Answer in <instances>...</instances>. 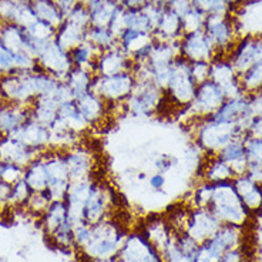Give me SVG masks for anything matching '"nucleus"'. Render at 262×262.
I'll use <instances>...</instances> for the list:
<instances>
[{
	"instance_id": "38",
	"label": "nucleus",
	"mask_w": 262,
	"mask_h": 262,
	"mask_svg": "<svg viewBox=\"0 0 262 262\" xmlns=\"http://www.w3.org/2000/svg\"><path fill=\"white\" fill-rule=\"evenodd\" d=\"M23 171L25 167H21L19 164L10 163V161H0V180L6 181L7 184L17 183L19 180L23 178Z\"/></svg>"
},
{
	"instance_id": "10",
	"label": "nucleus",
	"mask_w": 262,
	"mask_h": 262,
	"mask_svg": "<svg viewBox=\"0 0 262 262\" xmlns=\"http://www.w3.org/2000/svg\"><path fill=\"white\" fill-rule=\"evenodd\" d=\"M112 194L110 190L103 185V184L96 183L93 184L92 190L85 198L83 208H81V223L97 224L107 218L108 210L112 207Z\"/></svg>"
},
{
	"instance_id": "19",
	"label": "nucleus",
	"mask_w": 262,
	"mask_h": 262,
	"mask_svg": "<svg viewBox=\"0 0 262 262\" xmlns=\"http://www.w3.org/2000/svg\"><path fill=\"white\" fill-rule=\"evenodd\" d=\"M183 34L181 16L165 7V10L160 17V21L152 30L154 39L161 41H177L183 37Z\"/></svg>"
},
{
	"instance_id": "9",
	"label": "nucleus",
	"mask_w": 262,
	"mask_h": 262,
	"mask_svg": "<svg viewBox=\"0 0 262 262\" xmlns=\"http://www.w3.org/2000/svg\"><path fill=\"white\" fill-rule=\"evenodd\" d=\"M223 224L216 218L210 210L207 208H196L192 207V210L188 211L185 223H184V232L195 239L196 243L201 244L215 234L218 228Z\"/></svg>"
},
{
	"instance_id": "33",
	"label": "nucleus",
	"mask_w": 262,
	"mask_h": 262,
	"mask_svg": "<svg viewBox=\"0 0 262 262\" xmlns=\"http://www.w3.org/2000/svg\"><path fill=\"white\" fill-rule=\"evenodd\" d=\"M239 81L247 94H254L262 90V60L254 63L247 72L243 73L239 76Z\"/></svg>"
},
{
	"instance_id": "8",
	"label": "nucleus",
	"mask_w": 262,
	"mask_h": 262,
	"mask_svg": "<svg viewBox=\"0 0 262 262\" xmlns=\"http://www.w3.org/2000/svg\"><path fill=\"white\" fill-rule=\"evenodd\" d=\"M117 258L120 262H164L161 252L151 244L144 232L128 234Z\"/></svg>"
},
{
	"instance_id": "12",
	"label": "nucleus",
	"mask_w": 262,
	"mask_h": 262,
	"mask_svg": "<svg viewBox=\"0 0 262 262\" xmlns=\"http://www.w3.org/2000/svg\"><path fill=\"white\" fill-rule=\"evenodd\" d=\"M180 56L188 61H212L216 53L204 30L185 33L180 39Z\"/></svg>"
},
{
	"instance_id": "16",
	"label": "nucleus",
	"mask_w": 262,
	"mask_h": 262,
	"mask_svg": "<svg viewBox=\"0 0 262 262\" xmlns=\"http://www.w3.org/2000/svg\"><path fill=\"white\" fill-rule=\"evenodd\" d=\"M74 100H76V104L79 107L80 114L89 123L90 128L101 124L105 118L108 117V107L113 105L107 103L105 100H103L94 92L84 93Z\"/></svg>"
},
{
	"instance_id": "7",
	"label": "nucleus",
	"mask_w": 262,
	"mask_h": 262,
	"mask_svg": "<svg viewBox=\"0 0 262 262\" xmlns=\"http://www.w3.org/2000/svg\"><path fill=\"white\" fill-rule=\"evenodd\" d=\"M204 32L215 49V57H227L238 41V29L229 14H212L205 17Z\"/></svg>"
},
{
	"instance_id": "41",
	"label": "nucleus",
	"mask_w": 262,
	"mask_h": 262,
	"mask_svg": "<svg viewBox=\"0 0 262 262\" xmlns=\"http://www.w3.org/2000/svg\"><path fill=\"white\" fill-rule=\"evenodd\" d=\"M108 29H110V30L117 36V39H118V36L124 32L125 25H124V9H123V7H120L117 12H116L114 17H113L112 21H110V25H108Z\"/></svg>"
},
{
	"instance_id": "37",
	"label": "nucleus",
	"mask_w": 262,
	"mask_h": 262,
	"mask_svg": "<svg viewBox=\"0 0 262 262\" xmlns=\"http://www.w3.org/2000/svg\"><path fill=\"white\" fill-rule=\"evenodd\" d=\"M152 168L154 172H160V174H168L171 170H174L178 165V157L172 156L168 152H158L152 157Z\"/></svg>"
},
{
	"instance_id": "43",
	"label": "nucleus",
	"mask_w": 262,
	"mask_h": 262,
	"mask_svg": "<svg viewBox=\"0 0 262 262\" xmlns=\"http://www.w3.org/2000/svg\"><path fill=\"white\" fill-rule=\"evenodd\" d=\"M167 184V178L165 174H160V172H152L148 176V185L152 191L156 192H161Z\"/></svg>"
},
{
	"instance_id": "1",
	"label": "nucleus",
	"mask_w": 262,
	"mask_h": 262,
	"mask_svg": "<svg viewBox=\"0 0 262 262\" xmlns=\"http://www.w3.org/2000/svg\"><path fill=\"white\" fill-rule=\"evenodd\" d=\"M196 120L198 121L194 128V143L200 151L208 152L211 156H215L234 138L248 137L234 123H223L211 117Z\"/></svg>"
},
{
	"instance_id": "45",
	"label": "nucleus",
	"mask_w": 262,
	"mask_h": 262,
	"mask_svg": "<svg viewBox=\"0 0 262 262\" xmlns=\"http://www.w3.org/2000/svg\"><path fill=\"white\" fill-rule=\"evenodd\" d=\"M116 2L123 9H134V7H143L151 0H116Z\"/></svg>"
},
{
	"instance_id": "17",
	"label": "nucleus",
	"mask_w": 262,
	"mask_h": 262,
	"mask_svg": "<svg viewBox=\"0 0 262 262\" xmlns=\"http://www.w3.org/2000/svg\"><path fill=\"white\" fill-rule=\"evenodd\" d=\"M40 154L41 152L21 143L14 136L0 137V158L3 161H10V163L19 164L21 167H26L27 164Z\"/></svg>"
},
{
	"instance_id": "32",
	"label": "nucleus",
	"mask_w": 262,
	"mask_h": 262,
	"mask_svg": "<svg viewBox=\"0 0 262 262\" xmlns=\"http://www.w3.org/2000/svg\"><path fill=\"white\" fill-rule=\"evenodd\" d=\"M124 25L125 29H133L138 32L152 33L148 14L145 13L143 7H134V9H124Z\"/></svg>"
},
{
	"instance_id": "35",
	"label": "nucleus",
	"mask_w": 262,
	"mask_h": 262,
	"mask_svg": "<svg viewBox=\"0 0 262 262\" xmlns=\"http://www.w3.org/2000/svg\"><path fill=\"white\" fill-rule=\"evenodd\" d=\"M248 167H262V137L249 136L245 140Z\"/></svg>"
},
{
	"instance_id": "49",
	"label": "nucleus",
	"mask_w": 262,
	"mask_h": 262,
	"mask_svg": "<svg viewBox=\"0 0 262 262\" xmlns=\"http://www.w3.org/2000/svg\"><path fill=\"white\" fill-rule=\"evenodd\" d=\"M14 2H17V3H27L29 0H14Z\"/></svg>"
},
{
	"instance_id": "23",
	"label": "nucleus",
	"mask_w": 262,
	"mask_h": 262,
	"mask_svg": "<svg viewBox=\"0 0 262 262\" xmlns=\"http://www.w3.org/2000/svg\"><path fill=\"white\" fill-rule=\"evenodd\" d=\"M23 180L32 188L33 192H40V191L47 188V185H49V177H47L45 157L41 154L37 156L34 160H32L25 167Z\"/></svg>"
},
{
	"instance_id": "30",
	"label": "nucleus",
	"mask_w": 262,
	"mask_h": 262,
	"mask_svg": "<svg viewBox=\"0 0 262 262\" xmlns=\"http://www.w3.org/2000/svg\"><path fill=\"white\" fill-rule=\"evenodd\" d=\"M87 41H90L100 53L118 46L117 36L107 26L89 27V30H87Z\"/></svg>"
},
{
	"instance_id": "25",
	"label": "nucleus",
	"mask_w": 262,
	"mask_h": 262,
	"mask_svg": "<svg viewBox=\"0 0 262 262\" xmlns=\"http://www.w3.org/2000/svg\"><path fill=\"white\" fill-rule=\"evenodd\" d=\"M32 118L36 120L40 124L46 125L47 128L53 124V121L57 118V110H59V103L49 94V96H41L37 97L32 104Z\"/></svg>"
},
{
	"instance_id": "39",
	"label": "nucleus",
	"mask_w": 262,
	"mask_h": 262,
	"mask_svg": "<svg viewBox=\"0 0 262 262\" xmlns=\"http://www.w3.org/2000/svg\"><path fill=\"white\" fill-rule=\"evenodd\" d=\"M13 73H16L14 52L10 50L0 37V76L13 74Z\"/></svg>"
},
{
	"instance_id": "5",
	"label": "nucleus",
	"mask_w": 262,
	"mask_h": 262,
	"mask_svg": "<svg viewBox=\"0 0 262 262\" xmlns=\"http://www.w3.org/2000/svg\"><path fill=\"white\" fill-rule=\"evenodd\" d=\"M137 87V79L131 70L112 76H96L93 79L92 92L98 94L107 103L121 105Z\"/></svg>"
},
{
	"instance_id": "36",
	"label": "nucleus",
	"mask_w": 262,
	"mask_h": 262,
	"mask_svg": "<svg viewBox=\"0 0 262 262\" xmlns=\"http://www.w3.org/2000/svg\"><path fill=\"white\" fill-rule=\"evenodd\" d=\"M205 17L207 16L201 13L200 10H196L195 7H191L187 13L181 16V25H183L184 34L185 33H194L204 30Z\"/></svg>"
},
{
	"instance_id": "22",
	"label": "nucleus",
	"mask_w": 262,
	"mask_h": 262,
	"mask_svg": "<svg viewBox=\"0 0 262 262\" xmlns=\"http://www.w3.org/2000/svg\"><path fill=\"white\" fill-rule=\"evenodd\" d=\"M85 6L90 13L92 26H107L114 17L120 6L116 0H87Z\"/></svg>"
},
{
	"instance_id": "28",
	"label": "nucleus",
	"mask_w": 262,
	"mask_h": 262,
	"mask_svg": "<svg viewBox=\"0 0 262 262\" xmlns=\"http://www.w3.org/2000/svg\"><path fill=\"white\" fill-rule=\"evenodd\" d=\"M29 3L33 7L37 19L47 21L56 29L64 21L66 16L61 13L54 0H29Z\"/></svg>"
},
{
	"instance_id": "26",
	"label": "nucleus",
	"mask_w": 262,
	"mask_h": 262,
	"mask_svg": "<svg viewBox=\"0 0 262 262\" xmlns=\"http://www.w3.org/2000/svg\"><path fill=\"white\" fill-rule=\"evenodd\" d=\"M93 79H94V73L92 70L73 66V69L69 72L63 81L70 89L73 98H77L84 93L92 92Z\"/></svg>"
},
{
	"instance_id": "31",
	"label": "nucleus",
	"mask_w": 262,
	"mask_h": 262,
	"mask_svg": "<svg viewBox=\"0 0 262 262\" xmlns=\"http://www.w3.org/2000/svg\"><path fill=\"white\" fill-rule=\"evenodd\" d=\"M69 53H70V57H72L73 66L84 67V69H89L92 72L93 69H94L98 54H100L97 49L93 46L90 41H87V40L83 41V43H80L79 46L73 47Z\"/></svg>"
},
{
	"instance_id": "46",
	"label": "nucleus",
	"mask_w": 262,
	"mask_h": 262,
	"mask_svg": "<svg viewBox=\"0 0 262 262\" xmlns=\"http://www.w3.org/2000/svg\"><path fill=\"white\" fill-rule=\"evenodd\" d=\"M56 2V5L59 6V9L61 10V13L67 16V14L70 13V10H72L73 7L76 6V3L79 2V0H54Z\"/></svg>"
},
{
	"instance_id": "4",
	"label": "nucleus",
	"mask_w": 262,
	"mask_h": 262,
	"mask_svg": "<svg viewBox=\"0 0 262 262\" xmlns=\"http://www.w3.org/2000/svg\"><path fill=\"white\" fill-rule=\"evenodd\" d=\"M196 83L192 79L190 70V61L183 56H178L172 64V74L168 84L164 90L165 101H170L176 108L188 107L194 100Z\"/></svg>"
},
{
	"instance_id": "3",
	"label": "nucleus",
	"mask_w": 262,
	"mask_h": 262,
	"mask_svg": "<svg viewBox=\"0 0 262 262\" xmlns=\"http://www.w3.org/2000/svg\"><path fill=\"white\" fill-rule=\"evenodd\" d=\"M92 231V241L85 248L81 249L83 254L89 256L92 261L117 256L128 235L120 225L114 221H110L108 218L97 224H93Z\"/></svg>"
},
{
	"instance_id": "40",
	"label": "nucleus",
	"mask_w": 262,
	"mask_h": 262,
	"mask_svg": "<svg viewBox=\"0 0 262 262\" xmlns=\"http://www.w3.org/2000/svg\"><path fill=\"white\" fill-rule=\"evenodd\" d=\"M190 70L192 79L198 85L210 77V61H190Z\"/></svg>"
},
{
	"instance_id": "29",
	"label": "nucleus",
	"mask_w": 262,
	"mask_h": 262,
	"mask_svg": "<svg viewBox=\"0 0 262 262\" xmlns=\"http://www.w3.org/2000/svg\"><path fill=\"white\" fill-rule=\"evenodd\" d=\"M203 177L207 183H223L234 180L235 176L228 164L220 160L216 156H212L210 163L204 165Z\"/></svg>"
},
{
	"instance_id": "20",
	"label": "nucleus",
	"mask_w": 262,
	"mask_h": 262,
	"mask_svg": "<svg viewBox=\"0 0 262 262\" xmlns=\"http://www.w3.org/2000/svg\"><path fill=\"white\" fill-rule=\"evenodd\" d=\"M87 30H89V27L81 26L79 23L66 17L64 21L56 30L54 41L70 52L73 47L79 46L80 43L87 40Z\"/></svg>"
},
{
	"instance_id": "2",
	"label": "nucleus",
	"mask_w": 262,
	"mask_h": 262,
	"mask_svg": "<svg viewBox=\"0 0 262 262\" xmlns=\"http://www.w3.org/2000/svg\"><path fill=\"white\" fill-rule=\"evenodd\" d=\"M211 184H212V195L207 210H210L221 224L241 225L245 223L248 210L241 201V196L238 195L232 180Z\"/></svg>"
},
{
	"instance_id": "21",
	"label": "nucleus",
	"mask_w": 262,
	"mask_h": 262,
	"mask_svg": "<svg viewBox=\"0 0 262 262\" xmlns=\"http://www.w3.org/2000/svg\"><path fill=\"white\" fill-rule=\"evenodd\" d=\"M180 56V40L177 41H152L150 50V56L145 64L148 67H160L168 66Z\"/></svg>"
},
{
	"instance_id": "14",
	"label": "nucleus",
	"mask_w": 262,
	"mask_h": 262,
	"mask_svg": "<svg viewBox=\"0 0 262 262\" xmlns=\"http://www.w3.org/2000/svg\"><path fill=\"white\" fill-rule=\"evenodd\" d=\"M133 60L120 46H116L98 54L93 73L96 76H112L133 69Z\"/></svg>"
},
{
	"instance_id": "11",
	"label": "nucleus",
	"mask_w": 262,
	"mask_h": 262,
	"mask_svg": "<svg viewBox=\"0 0 262 262\" xmlns=\"http://www.w3.org/2000/svg\"><path fill=\"white\" fill-rule=\"evenodd\" d=\"M37 64L41 67L43 72L49 73L54 79L63 81L69 72L73 69L72 57L69 50L57 45L54 40H52L45 50L40 53L37 57Z\"/></svg>"
},
{
	"instance_id": "6",
	"label": "nucleus",
	"mask_w": 262,
	"mask_h": 262,
	"mask_svg": "<svg viewBox=\"0 0 262 262\" xmlns=\"http://www.w3.org/2000/svg\"><path fill=\"white\" fill-rule=\"evenodd\" d=\"M165 96L161 89L151 81H138L130 97L121 104L125 113L134 118H151L161 108Z\"/></svg>"
},
{
	"instance_id": "34",
	"label": "nucleus",
	"mask_w": 262,
	"mask_h": 262,
	"mask_svg": "<svg viewBox=\"0 0 262 262\" xmlns=\"http://www.w3.org/2000/svg\"><path fill=\"white\" fill-rule=\"evenodd\" d=\"M192 7L205 16L212 14H229V3L227 0H191Z\"/></svg>"
},
{
	"instance_id": "13",
	"label": "nucleus",
	"mask_w": 262,
	"mask_h": 262,
	"mask_svg": "<svg viewBox=\"0 0 262 262\" xmlns=\"http://www.w3.org/2000/svg\"><path fill=\"white\" fill-rule=\"evenodd\" d=\"M60 152L67 165L72 181L92 177L93 168H94V157H93L92 151L87 150L83 145L77 144L72 148L60 150Z\"/></svg>"
},
{
	"instance_id": "15",
	"label": "nucleus",
	"mask_w": 262,
	"mask_h": 262,
	"mask_svg": "<svg viewBox=\"0 0 262 262\" xmlns=\"http://www.w3.org/2000/svg\"><path fill=\"white\" fill-rule=\"evenodd\" d=\"M32 117L30 105L16 104L10 101L0 103V137L13 136L23 123Z\"/></svg>"
},
{
	"instance_id": "24",
	"label": "nucleus",
	"mask_w": 262,
	"mask_h": 262,
	"mask_svg": "<svg viewBox=\"0 0 262 262\" xmlns=\"http://www.w3.org/2000/svg\"><path fill=\"white\" fill-rule=\"evenodd\" d=\"M154 41L152 33L138 32L133 29H124V32L118 36V46L121 47L130 57L136 56L138 52L144 50Z\"/></svg>"
},
{
	"instance_id": "42",
	"label": "nucleus",
	"mask_w": 262,
	"mask_h": 262,
	"mask_svg": "<svg viewBox=\"0 0 262 262\" xmlns=\"http://www.w3.org/2000/svg\"><path fill=\"white\" fill-rule=\"evenodd\" d=\"M165 7L172 10L174 13L183 16L192 7V3L191 0H165Z\"/></svg>"
},
{
	"instance_id": "47",
	"label": "nucleus",
	"mask_w": 262,
	"mask_h": 262,
	"mask_svg": "<svg viewBox=\"0 0 262 262\" xmlns=\"http://www.w3.org/2000/svg\"><path fill=\"white\" fill-rule=\"evenodd\" d=\"M92 262H120L117 256H113V258H105V259H94Z\"/></svg>"
},
{
	"instance_id": "44",
	"label": "nucleus",
	"mask_w": 262,
	"mask_h": 262,
	"mask_svg": "<svg viewBox=\"0 0 262 262\" xmlns=\"http://www.w3.org/2000/svg\"><path fill=\"white\" fill-rule=\"evenodd\" d=\"M220 262H244L243 254L239 252V249H229L221 255Z\"/></svg>"
},
{
	"instance_id": "48",
	"label": "nucleus",
	"mask_w": 262,
	"mask_h": 262,
	"mask_svg": "<svg viewBox=\"0 0 262 262\" xmlns=\"http://www.w3.org/2000/svg\"><path fill=\"white\" fill-rule=\"evenodd\" d=\"M227 2L229 3V6H232V5H236V3H238L239 0H227Z\"/></svg>"
},
{
	"instance_id": "18",
	"label": "nucleus",
	"mask_w": 262,
	"mask_h": 262,
	"mask_svg": "<svg viewBox=\"0 0 262 262\" xmlns=\"http://www.w3.org/2000/svg\"><path fill=\"white\" fill-rule=\"evenodd\" d=\"M21 143L32 147L39 152H43L50 148V130L46 125L40 124L32 117L26 120L19 130L13 134Z\"/></svg>"
},
{
	"instance_id": "27",
	"label": "nucleus",
	"mask_w": 262,
	"mask_h": 262,
	"mask_svg": "<svg viewBox=\"0 0 262 262\" xmlns=\"http://www.w3.org/2000/svg\"><path fill=\"white\" fill-rule=\"evenodd\" d=\"M69 207L64 200H54L47 205L45 212L41 214V223L49 235H52L66 220H69Z\"/></svg>"
}]
</instances>
